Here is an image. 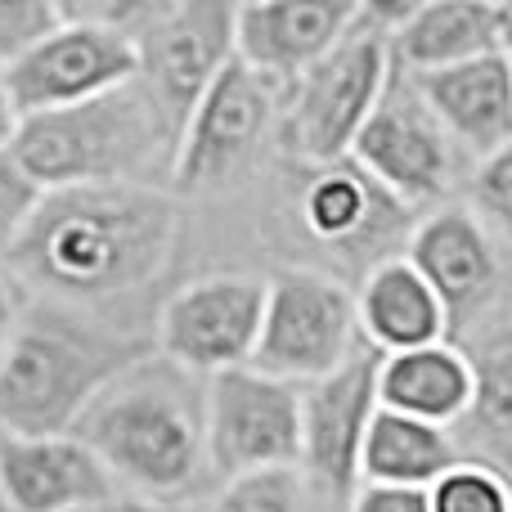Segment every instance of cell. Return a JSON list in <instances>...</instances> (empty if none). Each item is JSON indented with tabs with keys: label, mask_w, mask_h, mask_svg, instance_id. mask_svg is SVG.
<instances>
[{
	"label": "cell",
	"mask_w": 512,
	"mask_h": 512,
	"mask_svg": "<svg viewBox=\"0 0 512 512\" xmlns=\"http://www.w3.org/2000/svg\"><path fill=\"white\" fill-rule=\"evenodd\" d=\"M180 239L185 203L162 185L54 189L0 252V270L32 301L117 310L167 279Z\"/></svg>",
	"instance_id": "6da1fadb"
},
{
	"label": "cell",
	"mask_w": 512,
	"mask_h": 512,
	"mask_svg": "<svg viewBox=\"0 0 512 512\" xmlns=\"http://www.w3.org/2000/svg\"><path fill=\"white\" fill-rule=\"evenodd\" d=\"M153 351V315L140 306L86 310L27 297L0 351V432L63 436L81 409Z\"/></svg>",
	"instance_id": "7a4b0ae2"
},
{
	"label": "cell",
	"mask_w": 512,
	"mask_h": 512,
	"mask_svg": "<svg viewBox=\"0 0 512 512\" xmlns=\"http://www.w3.org/2000/svg\"><path fill=\"white\" fill-rule=\"evenodd\" d=\"M68 436L95 454L117 495L185 508L207 481L203 378L149 351L81 409Z\"/></svg>",
	"instance_id": "3957f363"
},
{
	"label": "cell",
	"mask_w": 512,
	"mask_h": 512,
	"mask_svg": "<svg viewBox=\"0 0 512 512\" xmlns=\"http://www.w3.org/2000/svg\"><path fill=\"white\" fill-rule=\"evenodd\" d=\"M171 149L176 140L135 81L86 104L18 117L14 140H9V153L41 185V194L95 185L167 189Z\"/></svg>",
	"instance_id": "277c9868"
},
{
	"label": "cell",
	"mask_w": 512,
	"mask_h": 512,
	"mask_svg": "<svg viewBox=\"0 0 512 512\" xmlns=\"http://www.w3.org/2000/svg\"><path fill=\"white\" fill-rule=\"evenodd\" d=\"M400 9L405 5H360L333 50L292 81L279 122V149L292 167H324L351 153V140L391 77L387 32Z\"/></svg>",
	"instance_id": "5b68a950"
},
{
	"label": "cell",
	"mask_w": 512,
	"mask_h": 512,
	"mask_svg": "<svg viewBox=\"0 0 512 512\" xmlns=\"http://www.w3.org/2000/svg\"><path fill=\"white\" fill-rule=\"evenodd\" d=\"M279 122L283 90L230 59L180 126L167 167V194L180 203L239 194L279 149Z\"/></svg>",
	"instance_id": "8992f818"
},
{
	"label": "cell",
	"mask_w": 512,
	"mask_h": 512,
	"mask_svg": "<svg viewBox=\"0 0 512 512\" xmlns=\"http://www.w3.org/2000/svg\"><path fill=\"white\" fill-rule=\"evenodd\" d=\"M355 301L333 270L306 261H279L265 274L261 328L248 369L279 378L288 387H310L342 369L360 351Z\"/></svg>",
	"instance_id": "52a82bcc"
},
{
	"label": "cell",
	"mask_w": 512,
	"mask_h": 512,
	"mask_svg": "<svg viewBox=\"0 0 512 512\" xmlns=\"http://www.w3.org/2000/svg\"><path fill=\"white\" fill-rule=\"evenodd\" d=\"M306 248L337 261V279L351 288L373 265L405 252V239L418 216L369 180L351 158L324 167H297L283 207Z\"/></svg>",
	"instance_id": "ba28073f"
},
{
	"label": "cell",
	"mask_w": 512,
	"mask_h": 512,
	"mask_svg": "<svg viewBox=\"0 0 512 512\" xmlns=\"http://www.w3.org/2000/svg\"><path fill=\"white\" fill-rule=\"evenodd\" d=\"M346 158L414 216L450 203L463 185V171H468V162L459 158L441 122L418 99L409 72L396 63H391L387 86H382L373 113L364 117Z\"/></svg>",
	"instance_id": "9c48e42d"
},
{
	"label": "cell",
	"mask_w": 512,
	"mask_h": 512,
	"mask_svg": "<svg viewBox=\"0 0 512 512\" xmlns=\"http://www.w3.org/2000/svg\"><path fill=\"white\" fill-rule=\"evenodd\" d=\"M135 86L176 140L189 108L216 72L234 59V5L221 0H153L149 18L131 32Z\"/></svg>",
	"instance_id": "30bf717a"
},
{
	"label": "cell",
	"mask_w": 512,
	"mask_h": 512,
	"mask_svg": "<svg viewBox=\"0 0 512 512\" xmlns=\"http://www.w3.org/2000/svg\"><path fill=\"white\" fill-rule=\"evenodd\" d=\"M400 256L441 301L445 342H459L490 315L508 310V243L454 198L418 216Z\"/></svg>",
	"instance_id": "8fae6325"
},
{
	"label": "cell",
	"mask_w": 512,
	"mask_h": 512,
	"mask_svg": "<svg viewBox=\"0 0 512 512\" xmlns=\"http://www.w3.org/2000/svg\"><path fill=\"white\" fill-rule=\"evenodd\" d=\"M301 396L256 369H230L203 382V459L207 477L239 481L297 468Z\"/></svg>",
	"instance_id": "7c38bea8"
},
{
	"label": "cell",
	"mask_w": 512,
	"mask_h": 512,
	"mask_svg": "<svg viewBox=\"0 0 512 512\" xmlns=\"http://www.w3.org/2000/svg\"><path fill=\"white\" fill-rule=\"evenodd\" d=\"M265 274L221 270L180 283L153 310V355L171 360L194 378L243 369L261 328Z\"/></svg>",
	"instance_id": "4fadbf2b"
},
{
	"label": "cell",
	"mask_w": 512,
	"mask_h": 512,
	"mask_svg": "<svg viewBox=\"0 0 512 512\" xmlns=\"http://www.w3.org/2000/svg\"><path fill=\"white\" fill-rule=\"evenodd\" d=\"M378 355L369 346L351 355L328 378L297 387L301 396V436H297V477L315 512H342L360 490V450L373 414Z\"/></svg>",
	"instance_id": "5bb4252c"
},
{
	"label": "cell",
	"mask_w": 512,
	"mask_h": 512,
	"mask_svg": "<svg viewBox=\"0 0 512 512\" xmlns=\"http://www.w3.org/2000/svg\"><path fill=\"white\" fill-rule=\"evenodd\" d=\"M0 72H5L14 113L36 117V113H54V108L86 104V99H99L108 90L126 86L135 77V45L131 36L86 23V18H72L63 9V23Z\"/></svg>",
	"instance_id": "9a60e30c"
},
{
	"label": "cell",
	"mask_w": 512,
	"mask_h": 512,
	"mask_svg": "<svg viewBox=\"0 0 512 512\" xmlns=\"http://www.w3.org/2000/svg\"><path fill=\"white\" fill-rule=\"evenodd\" d=\"M351 0H261L234 5V59L288 99L292 81L315 68L355 18Z\"/></svg>",
	"instance_id": "2e32d148"
},
{
	"label": "cell",
	"mask_w": 512,
	"mask_h": 512,
	"mask_svg": "<svg viewBox=\"0 0 512 512\" xmlns=\"http://www.w3.org/2000/svg\"><path fill=\"white\" fill-rule=\"evenodd\" d=\"M117 499V486L77 436L0 432V504L5 512H81Z\"/></svg>",
	"instance_id": "e0dca14e"
},
{
	"label": "cell",
	"mask_w": 512,
	"mask_h": 512,
	"mask_svg": "<svg viewBox=\"0 0 512 512\" xmlns=\"http://www.w3.org/2000/svg\"><path fill=\"white\" fill-rule=\"evenodd\" d=\"M409 81L468 167L512 149V54H486L441 72H409Z\"/></svg>",
	"instance_id": "ac0fdd59"
},
{
	"label": "cell",
	"mask_w": 512,
	"mask_h": 512,
	"mask_svg": "<svg viewBox=\"0 0 512 512\" xmlns=\"http://www.w3.org/2000/svg\"><path fill=\"white\" fill-rule=\"evenodd\" d=\"M391 63L405 72H441L459 63L512 54L508 0H423L405 5L387 32Z\"/></svg>",
	"instance_id": "d6986e66"
},
{
	"label": "cell",
	"mask_w": 512,
	"mask_h": 512,
	"mask_svg": "<svg viewBox=\"0 0 512 512\" xmlns=\"http://www.w3.org/2000/svg\"><path fill=\"white\" fill-rule=\"evenodd\" d=\"M512 310L490 315L481 328L459 337V351L472 364V400L450 427V441L463 463L508 477L512 463Z\"/></svg>",
	"instance_id": "ffe728a7"
},
{
	"label": "cell",
	"mask_w": 512,
	"mask_h": 512,
	"mask_svg": "<svg viewBox=\"0 0 512 512\" xmlns=\"http://www.w3.org/2000/svg\"><path fill=\"white\" fill-rule=\"evenodd\" d=\"M355 328L373 355H400L445 342V310L405 256L373 265L351 283Z\"/></svg>",
	"instance_id": "44dd1931"
},
{
	"label": "cell",
	"mask_w": 512,
	"mask_h": 512,
	"mask_svg": "<svg viewBox=\"0 0 512 512\" xmlns=\"http://www.w3.org/2000/svg\"><path fill=\"white\" fill-rule=\"evenodd\" d=\"M373 391H378V409H387V414L450 432L472 400V364L454 342L378 355Z\"/></svg>",
	"instance_id": "7402d4cb"
},
{
	"label": "cell",
	"mask_w": 512,
	"mask_h": 512,
	"mask_svg": "<svg viewBox=\"0 0 512 512\" xmlns=\"http://www.w3.org/2000/svg\"><path fill=\"white\" fill-rule=\"evenodd\" d=\"M454 463H463V459H459V450H454L450 432L378 409L369 432H364L360 486L432 490Z\"/></svg>",
	"instance_id": "603a6c76"
},
{
	"label": "cell",
	"mask_w": 512,
	"mask_h": 512,
	"mask_svg": "<svg viewBox=\"0 0 512 512\" xmlns=\"http://www.w3.org/2000/svg\"><path fill=\"white\" fill-rule=\"evenodd\" d=\"M454 203H463L495 239H512V149H499L490 158L472 162L463 171V185L454 194Z\"/></svg>",
	"instance_id": "cb8c5ba5"
},
{
	"label": "cell",
	"mask_w": 512,
	"mask_h": 512,
	"mask_svg": "<svg viewBox=\"0 0 512 512\" xmlns=\"http://www.w3.org/2000/svg\"><path fill=\"white\" fill-rule=\"evenodd\" d=\"M203 512H315L310 495L301 486L297 468H279V472H256V477L225 481Z\"/></svg>",
	"instance_id": "d4e9b609"
},
{
	"label": "cell",
	"mask_w": 512,
	"mask_h": 512,
	"mask_svg": "<svg viewBox=\"0 0 512 512\" xmlns=\"http://www.w3.org/2000/svg\"><path fill=\"white\" fill-rule=\"evenodd\" d=\"M432 512H512L508 477L481 468V463H454L432 490H427Z\"/></svg>",
	"instance_id": "484cf974"
},
{
	"label": "cell",
	"mask_w": 512,
	"mask_h": 512,
	"mask_svg": "<svg viewBox=\"0 0 512 512\" xmlns=\"http://www.w3.org/2000/svg\"><path fill=\"white\" fill-rule=\"evenodd\" d=\"M59 23L63 9L54 0H0V68H9Z\"/></svg>",
	"instance_id": "4316f807"
},
{
	"label": "cell",
	"mask_w": 512,
	"mask_h": 512,
	"mask_svg": "<svg viewBox=\"0 0 512 512\" xmlns=\"http://www.w3.org/2000/svg\"><path fill=\"white\" fill-rule=\"evenodd\" d=\"M36 203H41V185L18 167V158L5 144V149H0V252L14 243V234L27 225Z\"/></svg>",
	"instance_id": "83f0119b"
},
{
	"label": "cell",
	"mask_w": 512,
	"mask_h": 512,
	"mask_svg": "<svg viewBox=\"0 0 512 512\" xmlns=\"http://www.w3.org/2000/svg\"><path fill=\"white\" fill-rule=\"evenodd\" d=\"M342 512H432L427 490H400V486H360Z\"/></svg>",
	"instance_id": "f1b7e54d"
},
{
	"label": "cell",
	"mask_w": 512,
	"mask_h": 512,
	"mask_svg": "<svg viewBox=\"0 0 512 512\" xmlns=\"http://www.w3.org/2000/svg\"><path fill=\"white\" fill-rule=\"evenodd\" d=\"M23 306H27L23 288H18V283H14V279H9V274H5V270H0V351H5L9 333H14L18 315H23Z\"/></svg>",
	"instance_id": "f546056e"
},
{
	"label": "cell",
	"mask_w": 512,
	"mask_h": 512,
	"mask_svg": "<svg viewBox=\"0 0 512 512\" xmlns=\"http://www.w3.org/2000/svg\"><path fill=\"white\" fill-rule=\"evenodd\" d=\"M81 512H189V508H180V504H149V499L117 495V499H104V504L81 508Z\"/></svg>",
	"instance_id": "4dcf8cb0"
},
{
	"label": "cell",
	"mask_w": 512,
	"mask_h": 512,
	"mask_svg": "<svg viewBox=\"0 0 512 512\" xmlns=\"http://www.w3.org/2000/svg\"><path fill=\"white\" fill-rule=\"evenodd\" d=\"M14 126H18V113L9 104V90H5V72H0V149L14 140Z\"/></svg>",
	"instance_id": "1f68e13d"
},
{
	"label": "cell",
	"mask_w": 512,
	"mask_h": 512,
	"mask_svg": "<svg viewBox=\"0 0 512 512\" xmlns=\"http://www.w3.org/2000/svg\"><path fill=\"white\" fill-rule=\"evenodd\" d=\"M0 512H5V504H0Z\"/></svg>",
	"instance_id": "d6a6232c"
}]
</instances>
